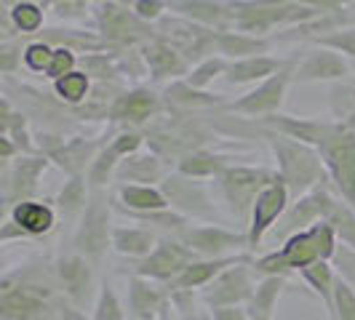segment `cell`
I'll use <instances>...</instances> for the list:
<instances>
[{
    "instance_id": "1",
    "label": "cell",
    "mask_w": 355,
    "mask_h": 320,
    "mask_svg": "<svg viewBox=\"0 0 355 320\" xmlns=\"http://www.w3.org/2000/svg\"><path fill=\"white\" fill-rule=\"evenodd\" d=\"M56 267L53 275L46 269L21 267L3 275L0 283V318L3 320H51L59 315L62 302L56 296Z\"/></svg>"
},
{
    "instance_id": "2",
    "label": "cell",
    "mask_w": 355,
    "mask_h": 320,
    "mask_svg": "<svg viewBox=\"0 0 355 320\" xmlns=\"http://www.w3.org/2000/svg\"><path fill=\"white\" fill-rule=\"evenodd\" d=\"M337 232L329 222H318L315 227L300 232V235H291L288 240H284L281 251H272L262 259H254L251 269L262 278L270 275H286L288 272H302L307 267L318 265V262H331L334 254H337Z\"/></svg>"
},
{
    "instance_id": "3",
    "label": "cell",
    "mask_w": 355,
    "mask_h": 320,
    "mask_svg": "<svg viewBox=\"0 0 355 320\" xmlns=\"http://www.w3.org/2000/svg\"><path fill=\"white\" fill-rule=\"evenodd\" d=\"M254 125V123H251ZM257 128V125H254ZM262 136L267 139V144L272 147L275 152V160H278V174H281V181L286 184L288 195L294 200L304 197L307 193L323 187L329 179V171L323 166V158L315 147H307L302 142H294V139H286V136H278V134H270L265 128H257Z\"/></svg>"
},
{
    "instance_id": "4",
    "label": "cell",
    "mask_w": 355,
    "mask_h": 320,
    "mask_svg": "<svg viewBox=\"0 0 355 320\" xmlns=\"http://www.w3.org/2000/svg\"><path fill=\"white\" fill-rule=\"evenodd\" d=\"M278 179H281V174L272 168H249V166H230L219 177L225 203L235 216V222L246 227V232H249L251 211H254L257 197L262 195L270 184H275Z\"/></svg>"
},
{
    "instance_id": "5",
    "label": "cell",
    "mask_w": 355,
    "mask_h": 320,
    "mask_svg": "<svg viewBox=\"0 0 355 320\" xmlns=\"http://www.w3.org/2000/svg\"><path fill=\"white\" fill-rule=\"evenodd\" d=\"M318 152L337 195L355 208V131L345 123H329Z\"/></svg>"
},
{
    "instance_id": "6",
    "label": "cell",
    "mask_w": 355,
    "mask_h": 320,
    "mask_svg": "<svg viewBox=\"0 0 355 320\" xmlns=\"http://www.w3.org/2000/svg\"><path fill=\"white\" fill-rule=\"evenodd\" d=\"M112 230L110 227V195L105 190H91L86 211L80 213L78 230L72 235V254L86 256L91 265L105 259L107 249L112 246Z\"/></svg>"
},
{
    "instance_id": "7",
    "label": "cell",
    "mask_w": 355,
    "mask_h": 320,
    "mask_svg": "<svg viewBox=\"0 0 355 320\" xmlns=\"http://www.w3.org/2000/svg\"><path fill=\"white\" fill-rule=\"evenodd\" d=\"M96 21L102 40L112 51H131L134 46H147L158 40V33L134 14L125 3H96Z\"/></svg>"
},
{
    "instance_id": "8",
    "label": "cell",
    "mask_w": 355,
    "mask_h": 320,
    "mask_svg": "<svg viewBox=\"0 0 355 320\" xmlns=\"http://www.w3.org/2000/svg\"><path fill=\"white\" fill-rule=\"evenodd\" d=\"M155 33H158V40L168 43L187 62L196 59L198 64L211 59L216 51V37H219V33H214L209 27H200L184 17H163L155 27Z\"/></svg>"
},
{
    "instance_id": "9",
    "label": "cell",
    "mask_w": 355,
    "mask_h": 320,
    "mask_svg": "<svg viewBox=\"0 0 355 320\" xmlns=\"http://www.w3.org/2000/svg\"><path fill=\"white\" fill-rule=\"evenodd\" d=\"M294 70H297V59H286V67L281 72H275L272 78H267L265 83H259L254 91H249L246 96H241L238 102H230L222 109L225 112H238V115H246V118H270V115H278V109L284 105V96L288 83L294 80Z\"/></svg>"
},
{
    "instance_id": "10",
    "label": "cell",
    "mask_w": 355,
    "mask_h": 320,
    "mask_svg": "<svg viewBox=\"0 0 355 320\" xmlns=\"http://www.w3.org/2000/svg\"><path fill=\"white\" fill-rule=\"evenodd\" d=\"M198 262V254L190 251L177 238H163L158 249L153 251L147 259H139L134 265V275L137 278H147V281H160V283H174L179 275L190 265Z\"/></svg>"
},
{
    "instance_id": "11",
    "label": "cell",
    "mask_w": 355,
    "mask_h": 320,
    "mask_svg": "<svg viewBox=\"0 0 355 320\" xmlns=\"http://www.w3.org/2000/svg\"><path fill=\"white\" fill-rule=\"evenodd\" d=\"M160 193L168 200L171 211L182 213V216H193V219H216V208H214L209 190L200 179L182 177V174H171L160 181Z\"/></svg>"
},
{
    "instance_id": "12",
    "label": "cell",
    "mask_w": 355,
    "mask_h": 320,
    "mask_svg": "<svg viewBox=\"0 0 355 320\" xmlns=\"http://www.w3.org/2000/svg\"><path fill=\"white\" fill-rule=\"evenodd\" d=\"M190 251H196L203 259H227V256H238L241 251H249V235L246 232H230L216 224H206V227H187L177 235Z\"/></svg>"
},
{
    "instance_id": "13",
    "label": "cell",
    "mask_w": 355,
    "mask_h": 320,
    "mask_svg": "<svg viewBox=\"0 0 355 320\" xmlns=\"http://www.w3.org/2000/svg\"><path fill=\"white\" fill-rule=\"evenodd\" d=\"M46 168H49L46 155H19L17 160L3 166V203L8 211L35 195L37 179Z\"/></svg>"
},
{
    "instance_id": "14",
    "label": "cell",
    "mask_w": 355,
    "mask_h": 320,
    "mask_svg": "<svg viewBox=\"0 0 355 320\" xmlns=\"http://www.w3.org/2000/svg\"><path fill=\"white\" fill-rule=\"evenodd\" d=\"M251 262L243 265H235L230 269H225L214 283L206 285L203 291V302L209 304L211 310L216 307H249L254 294H257V285L251 281Z\"/></svg>"
},
{
    "instance_id": "15",
    "label": "cell",
    "mask_w": 355,
    "mask_h": 320,
    "mask_svg": "<svg viewBox=\"0 0 355 320\" xmlns=\"http://www.w3.org/2000/svg\"><path fill=\"white\" fill-rule=\"evenodd\" d=\"M144 144V136L139 131H123L118 134L110 144L102 147V152L96 155V160L91 163V168L86 171V181L91 190H105V184L115 181V171L128 155L139 152Z\"/></svg>"
},
{
    "instance_id": "16",
    "label": "cell",
    "mask_w": 355,
    "mask_h": 320,
    "mask_svg": "<svg viewBox=\"0 0 355 320\" xmlns=\"http://www.w3.org/2000/svg\"><path fill=\"white\" fill-rule=\"evenodd\" d=\"M331 197L334 195H331L329 184H323V187L307 193V195L300 197V200H294V203L288 206V211L284 213V219L275 224V235L288 240L291 235H300V232L315 227L318 222L326 219V208H329Z\"/></svg>"
},
{
    "instance_id": "17",
    "label": "cell",
    "mask_w": 355,
    "mask_h": 320,
    "mask_svg": "<svg viewBox=\"0 0 355 320\" xmlns=\"http://www.w3.org/2000/svg\"><path fill=\"white\" fill-rule=\"evenodd\" d=\"M288 206H291V195H288V190H286V184L281 179H278L275 184H270L265 193L257 197L254 211H251L249 232H246V235H249V251L259 249L262 238L284 219V213L288 211Z\"/></svg>"
},
{
    "instance_id": "18",
    "label": "cell",
    "mask_w": 355,
    "mask_h": 320,
    "mask_svg": "<svg viewBox=\"0 0 355 320\" xmlns=\"http://www.w3.org/2000/svg\"><path fill=\"white\" fill-rule=\"evenodd\" d=\"M56 278H59V288L64 294V299L83 312L86 304L94 296V269L91 262L80 254H67V256H59L56 262Z\"/></svg>"
},
{
    "instance_id": "19",
    "label": "cell",
    "mask_w": 355,
    "mask_h": 320,
    "mask_svg": "<svg viewBox=\"0 0 355 320\" xmlns=\"http://www.w3.org/2000/svg\"><path fill=\"white\" fill-rule=\"evenodd\" d=\"M257 128H265L270 134H278L286 139H294V142H302L307 147H315L318 150L323 139H326V131L329 123L323 121H310V118H291V115H270V118H259L254 121Z\"/></svg>"
},
{
    "instance_id": "20",
    "label": "cell",
    "mask_w": 355,
    "mask_h": 320,
    "mask_svg": "<svg viewBox=\"0 0 355 320\" xmlns=\"http://www.w3.org/2000/svg\"><path fill=\"white\" fill-rule=\"evenodd\" d=\"M350 75V64L347 59L337 51L329 48H315L304 56L302 62L294 70V80L297 83H310V80H342Z\"/></svg>"
},
{
    "instance_id": "21",
    "label": "cell",
    "mask_w": 355,
    "mask_h": 320,
    "mask_svg": "<svg viewBox=\"0 0 355 320\" xmlns=\"http://www.w3.org/2000/svg\"><path fill=\"white\" fill-rule=\"evenodd\" d=\"M166 179V166H163V158L158 152H134L118 166L115 171V181L118 187H125V184H139V187H153V181H160Z\"/></svg>"
},
{
    "instance_id": "22",
    "label": "cell",
    "mask_w": 355,
    "mask_h": 320,
    "mask_svg": "<svg viewBox=\"0 0 355 320\" xmlns=\"http://www.w3.org/2000/svg\"><path fill=\"white\" fill-rule=\"evenodd\" d=\"M171 11H177V17H184L196 21L200 27H209L214 33H230V3H211V0H179L168 3Z\"/></svg>"
},
{
    "instance_id": "23",
    "label": "cell",
    "mask_w": 355,
    "mask_h": 320,
    "mask_svg": "<svg viewBox=\"0 0 355 320\" xmlns=\"http://www.w3.org/2000/svg\"><path fill=\"white\" fill-rule=\"evenodd\" d=\"M142 59L155 83L166 80V78H179V75L187 78L190 75V62L163 40H153V43L142 46Z\"/></svg>"
},
{
    "instance_id": "24",
    "label": "cell",
    "mask_w": 355,
    "mask_h": 320,
    "mask_svg": "<svg viewBox=\"0 0 355 320\" xmlns=\"http://www.w3.org/2000/svg\"><path fill=\"white\" fill-rule=\"evenodd\" d=\"M160 107H163V102H160L158 94H153L147 89H134L125 91L123 96L112 105L110 118L115 123H144V121L158 115Z\"/></svg>"
},
{
    "instance_id": "25",
    "label": "cell",
    "mask_w": 355,
    "mask_h": 320,
    "mask_svg": "<svg viewBox=\"0 0 355 320\" xmlns=\"http://www.w3.org/2000/svg\"><path fill=\"white\" fill-rule=\"evenodd\" d=\"M168 304V294H163L158 285L147 278H128V312L131 320L158 318L163 307Z\"/></svg>"
},
{
    "instance_id": "26",
    "label": "cell",
    "mask_w": 355,
    "mask_h": 320,
    "mask_svg": "<svg viewBox=\"0 0 355 320\" xmlns=\"http://www.w3.org/2000/svg\"><path fill=\"white\" fill-rule=\"evenodd\" d=\"M286 67V62L281 59H272V56H251V59H241V62H230L227 72H225V80L232 86H243V83H254V80H262L272 78L275 72H281Z\"/></svg>"
},
{
    "instance_id": "27",
    "label": "cell",
    "mask_w": 355,
    "mask_h": 320,
    "mask_svg": "<svg viewBox=\"0 0 355 320\" xmlns=\"http://www.w3.org/2000/svg\"><path fill=\"white\" fill-rule=\"evenodd\" d=\"M8 219H14L19 224V230L24 232L27 238H37V235H46L51 232V227L56 224V213L49 203H35V200H27V203H19L17 208L8 211Z\"/></svg>"
},
{
    "instance_id": "28",
    "label": "cell",
    "mask_w": 355,
    "mask_h": 320,
    "mask_svg": "<svg viewBox=\"0 0 355 320\" xmlns=\"http://www.w3.org/2000/svg\"><path fill=\"white\" fill-rule=\"evenodd\" d=\"M158 235L144 227H115L112 230V249L131 259H147L153 251L158 249Z\"/></svg>"
},
{
    "instance_id": "29",
    "label": "cell",
    "mask_w": 355,
    "mask_h": 320,
    "mask_svg": "<svg viewBox=\"0 0 355 320\" xmlns=\"http://www.w3.org/2000/svg\"><path fill=\"white\" fill-rule=\"evenodd\" d=\"M270 48L267 37L243 35V33H219L216 37V56L227 59V62H241L251 56H265Z\"/></svg>"
},
{
    "instance_id": "30",
    "label": "cell",
    "mask_w": 355,
    "mask_h": 320,
    "mask_svg": "<svg viewBox=\"0 0 355 320\" xmlns=\"http://www.w3.org/2000/svg\"><path fill=\"white\" fill-rule=\"evenodd\" d=\"M163 99H166V105L177 107V109H222L225 102H222V96H216V94H206V91H198L193 89L187 80H174L168 89L163 91Z\"/></svg>"
},
{
    "instance_id": "31",
    "label": "cell",
    "mask_w": 355,
    "mask_h": 320,
    "mask_svg": "<svg viewBox=\"0 0 355 320\" xmlns=\"http://www.w3.org/2000/svg\"><path fill=\"white\" fill-rule=\"evenodd\" d=\"M118 200L121 203H115V208H121V211L153 213L168 208V200H166V195L160 190H155V187H139V184L118 187Z\"/></svg>"
},
{
    "instance_id": "32",
    "label": "cell",
    "mask_w": 355,
    "mask_h": 320,
    "mask_svg": "<svg viewBox=\"0 0 355 320\" xmlns=\"http://www.w3.org/2000/svg\"><path fill=\"white\" fill-rule=\"evenodd\" d=\"M227 158L219 155V152H211V150H196L190 155L177 163V174L190 179H206V177H222L227 171Z\"/></svg>"
},
{
    "instance_id": "33",
    "label": "cell",
    "mask_w": 355,
    "mask_h": 320,
    "mask_svg": "<svg viewBox=\"0 0 355 320\" xmlns=\"http://www.w3.org/2000/svg\"><path fill=\"white\" fill-rule=\"evenodd\" d=\"M323 222H329V224L334 227L339 243H345V246H350V249L355 251V208L353 206H347L342 197H331Z\"/></svg>"
},
{
    "instance_id": "34",
    "label": "cell",
    "mask_w": 355,
    "mask_h": 320,
    "mask_svg": "<svg viewBox=\"0 0 355 320\" xmlns=\"http://www.w3.org/2000/svg\"><path fill=\"white\" fill-rule=\"evenodd\" d=\"M307 285L318 294L323 304H326V310L334 315V285H337V275H334V265H329V262H318V265L307 267L300 272Z\"/></svg>"
},
{
    "instance_id": "35",
    "label": "cell",
    "mask_w": 355,
    "mask_h": 320,
    "mask_svg": "<svg viewBox=\"0 0 355 320\" xmlns=\"http://www.w3.org/2000/svg\"><path fill=\"white\" fill-rule=\"evenodd\" d=\"M91 89H94V86H91V78L80 70L70 72V75H64L62 80H56V83H53L56 96H59L67 107L86 105V102H89V96H91Z\"/></svg>"
},
{
    "instance_id": "36",
    "label": "cell",
    "mask_w": 355,
    "mask_h": 320,
    "mask_svg": "<svg viewBox=\"0 0 355 320\" xmlns=\"http://www.w3.org/2000/svg\"><path fill=\"white\" fill-rule=\"evenodd\" d=\"M288 278L286 275H270V278H262L257 283V294L249 304V312H257V315H270L272 318V310L278 304V296L286 288Z\"/></svg>"
},
{
    "instance_id": "37",
    "label": "cell",
    "mask_w": 355,
    "mask_h": 320,
    "mask_svg": "<svg viewBox=\"0 0 355 320\" xmlns=\"http://www.w3.org/2000/svg\"><path fill=\"white\" fill-rule=\"evenodd\" d=\"M8 21L14 24V30L21 35H37L40 27H43V6L37 3H14L11 11H8Z\"/></svg>"
},
{
    "instance_id": "38",
    "label": "cell",
    "mask_w": 355,
    "mask_h": 320,
    "mask_svg": "<svg viewBox=\"0 0 355 320\" xmlns=\"http://www.w3.org/2000/svg\"><path fill=\"white\" fill-rule=\"evenodd\" d=\"M86 177H70V181L64 184V190L56 197V206L62 208L64 216H75V213L86 211L89 203V193H86Z\"/></svg>"
},
{
    "instance_id": "39",
    "label": "cell",
    "mask_w": 355,
    "mask_h": 320,
    "mask_svg": "<svg viewBox=\"0 0 355 320\" xmlns=\"http://www.w3.org/2000/svg\"><path fill=\"white\" fill-rule=\"evenodd\" d=\"M227 64H230L227 59H222V56H211V59H206V62L196 64L184 80H187L193 89L203 91L209 83H211L214 78H219V75H225V72H227Z\"/></svg>"
},
{
    "instance_id": "40",
    "label": "cell",
    "mask_w": 355,
    "mask_h": 320,
    "mask_svg": "<svg viewBox=\"0 0 355 320\" xmlns=\"http://www.w3.org/2000/svg\"><path fill=\"white\" fill-rule=\"evenodd\" d=\"M94 320H123V307L118 302V294L112 283L99 285V296H96V307H94Z\"/></svg>"
},
{
    "instance_id": "41",
    "label": "cell",
    "mask_w": 355,
    "mask_h": 320,
    "mask_svg": "<svg viewBox=\"0 0 355 320\" xmlns=\"http://www.w3.org/2000/svg\"><path fill=\"white\" fill-rule=\"evenodd\" d=\"M318 48H329V51L337 53H347L355 59V27H345L339 33H331V35H318L315 37Z\"/></svg>"
},
{
    "instance_id": "42",
    "label": "cell",
    "mask_w": 355,
    "mask_h": 320,
    "mask_svg": "<svg viewBox=\"0 0 355 320\" xmlns=\"http://www.w3.org/2000/svg\"><path fill=\"white\" fill-rule=\"evenodd\" d=\"M334 318L355 320V288L345 283L339 275L334 285Z\"/></svg>"
},
{
    "instance_id": "43",
    "label": "cell",
    "mask_w": 355,
    "mask_h": 320,
    "mask_svg": "<svg viewBox=\"0 0 355 320\" xmlns=\"http://www.w3.org/2000/svg\"><path fill=\"white\" fill-rule=\"evenodd\" d=\"M75 67H78V56H75V51L53 48V59H51V64H49V70H46V78H51L53 83H56V80H62L64 75L75 72Z\"/></svg>"
},
{
    "instance_id": "44",
    "label": "cell",
    "mask_w": 355,
    "mask_h": 320,
    "mask_svg": "<svg viewBox=\"0 0 355 320\" xmlns=\"http://www.w3.org/2000/svg\"><path fill=\"white\" fill-rule=\"evenodd\" d=\"M53 59V48L51 46H46V43H30L27 48H24V64H27V70L33 72H46L49 70V64H51Z\"/></svg>"
},
{
    "instance_id": "45",
    "label": "cell",
    "mask_w": 355,
    "mask_h": 320,
    "mask_svg": "<svg viewBox=\"0 0 355 320\" xmlns=\"http://www.w3.org/2000/svg\"><path fill=\"white\" fill-rule=\"evenodd\" d=\"M331 265L337 267L339 278H342L347 285H353L355 288V251L350 249V246H345V243H339L337 254H334V259H331Z\"/></svg>"
},
{
    "instance_id": "46",
    "label": "cell",
    "mask_w": 355,
    "mask_h": 320,
    "mask_svg": "<svg viewBox=\"0 0 355 320\" xmlns=\"http://www.w3.org/2000/svg\"><path fill=\"white\" fill-rule=\"evenodd\" d=\"M51 8L59 19H83L89 14L91 3H86V0H59V3H51Z\"/></svg>"
},
{
    "instance_id": "47",
    "label": "cell",
    "mask_w": 355,
    "mask_h": 320,
    "mask_svg": "<svg viewBox=\"0 0 355 320\" xmlns=\"http://www.w3.org/2000/svg\"><path fill=\"white\" fill-rule=\"evenodd\" d=\"M131 8H134V14L142 19V21H160L163 19V11L168 8V3H158V0H153V3H147V0H137V3H131Z\"/></svg>"
},
{
    "instance_id": "48",
    "label": "cell",
    "mask_w": 355,
    "mask_h": 320,
    "mask_svg": "<svg viewBox=\"0 0 355 320\" xmlns=\"http://www.w3.org/2000/svg\"><path fill=\"white\" fill-rule=\"evenodd\" d=\"M17 59H24V53L19 51L17 40L6 37L3 46H0V70L6 72V75H11V72L17 70Z\"/></svg>"
},
{
    "instance_id": "49",
    "label": "cell",
    "mask_w": 355,
    "mask_h": 320,
    "mask_svg": "<svg viewBox=\"0 0 355 320\" xmlns=\"http://www.w3.org/2000/svg\"><path fill=\"white\" fill-rule=\"evenodd\" d=\"M211 320H251L249 307H216L211 310Z\"/></svg>"
},
{
    "instance_id": "50",
    "label": "cell",
    "mask_w": 355,
    "mask_h": 320,
    "mask_svg": "<svg viewBox=\"0 0 355 320\" xmlns=\"http://www.w3.org/2000/svg\"><path fill=\"white\" fill-rule=\"evenodd\" d=\"M14 238H27V235L19 230V224L14 219H6V224H3V230H0V240L8 243V240H14Z\"/></svg>"
},
{
    "instance_id": "51",
    "label": "cell",
    "mask_w": 355,
    "mask_h": 320,
    "mask_svg": "<svg viewBox=\"0 0 355 320\" xmlns=\"http://www.w3.org/2000/svg\"><path fill=\"white\" fill-rule=\"evenodd\" d=\"M59 318L62 320H83V312H78L67 299L62 302V310H59Z\"/></svg>"
},
{
    "instance_id": "52",
    "label": "cell",
    "mask_w": 355,
    "mask_h": 320,
    "mask_svg": "<svg viewBox=\"0 0 355 320\" xmlns=\"http://www.w3.org/2000/svg\"><path fill=\"white\" fill-rule=\"evenodd\" d=\"M182 320H211V315H200V312H190V315H182Z\"/></svg>"
},
{
    "instance_id": "53",
    "label": "cell",
    "mask_w": 355,
    "mask_h": 320,
    "mask_svg": "<svg viewBox=\"0 0 355 320\" xmlns=\"http://www.w3.org/2000/svg\"><path fill=\"white\" fill-rule=\"evenodd\" d=\"M249 318L251 320H272L270 315H257V312H249Z\"/></svg>"
},
{
    "instance_id": "54",
    "label": "cell",
    "mask_w": 355,
    "mask_h": 320,
    "mask_svg": "<svg viewBox=\"0 0 355 320\" xmlns=\"http://www.w3.org/2000/svg\"><path fill=\"white\" fill-rule=\"evenodd\" d=\"M347 125H350V128H353V131H355V115H353V121H350V123H347Z\"/></svg>"
},
{
    "instance_id": "55",
    "label": "cell",
    "mask_w": 355,
    "mask_h": 320,
    "mask_svg": "<svg viewBox=\"0 0 355 320\" xmlns=\"http://www.w3.org/2000/svg\"><path fill=\"white\" fill-rule=\"evenodd\" d=\"M144 320H160V318H144Z\"/></svg>"
}]
</instances>
